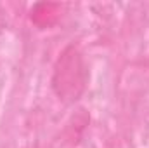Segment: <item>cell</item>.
Wrapping results in <instances>:
<instances>
[{
    "instance_id": "obj_1",
    "label": "cell",
    "mask_w": 149,
    "mask_h": 148,
    "mask_svg": "<svg viewBox=\"0 0 149 148\" xmlns=\"http://www.w3.org/2000/svg\"><path fill=\"white\" fill-rule=\"evenodd\" d=\"M88 73L85 68L83 56L76 45H68L59 54L54 73H52V89L63 103H74L81 98L87 87Z\"/></svg>"
},
{
    "instance_id": "obj_2",
    "label": "cell",
    "mask_w": 149,
    "mask_h": 148,
    "mask_svg": "<svg viewBox=\"0 0 149 148\" xmlns=\"http://www.w3.org/2000/svg\"><path fill=\"white\" fill-rule=\"evenodd\" d=\"M63 7L59 4H52V2H43L37 4L31 9V21L37 25L38 28H49L52 25H56L61 18Z\"/></svg>"
}]
</instances>
